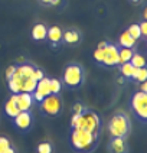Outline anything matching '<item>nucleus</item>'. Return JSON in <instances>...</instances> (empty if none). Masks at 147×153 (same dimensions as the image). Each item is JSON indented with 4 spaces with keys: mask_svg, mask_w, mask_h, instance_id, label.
Returning a JSON list of instances; mask_svg holds the SVG:
<instances>
[{
    "mask_svg": "<svg viewBox=\"0 0 147 153\" xmlns=\"http://www.w3.org/2000/svg\"><path fill=\"white\" fill-rule=\"evenodd\" d=\"M98 140H100V134L86 131L84 128H71L69 145L72 150L78 153H91L97 147Z\"/></svg>",
    "mask_w": 147,
    "mask_h": 153,
    "instance_id": "obj_1",
    "label": "nucleus"
},
{
    "mask_svg": "<svg viewBox=\"0 0 147 153\" xmlns=\"http://www.w3.org/2000/svg\"><path fill=\"white\" fill-rule=\"evenodd\" d=\"M95 64L101 65L104 68H115L120 65V58H118V45L111 42H103L98 43L92 53Z\"/></svg>",
    "mask_w": 147,
    "mask_h": 153,
    "instance_id": "obj_2",
    "label": "nucleus"
},
{
    "mask_svg": "<svg viewBox=\"0 0 147 153\" xmlns=\"http://www.w3.org/2000/svg\"><path fill=\"white\" fill-rule=\"evenodd\" d=\"M71 128H84L86 131H91L95 134H101L103 120L95 111L86 108L78 116L71 117Z\"/></svg>",
    "mask_w": 147,
    "mask_h": 153,
    "instance_id": "obj_3",
    "label": "nucleus"
},
{
    "mask_svg": "<svg viewBox=\"0 0 147 153\" xmlns=\"http://www.w3.org/2000/svg\"><path fill=\"white\" fill-rule=\"evenodd\" d=\"M62 87L66 90H79L85 84V69L81 64H68L62 72Z\"/></svg>",
    "mask_w": 147,
    "mask_h": 153,
    "instance_id": "obj_4",
    "label": "nucleus"
},
{
    "mask_svg": "<svg viewBox=\"0 0 147 153\" xmlns=\"http://www.w3.org/2000/svg\"><path fill=\"white\" fill-rule=\"evenodd\" d=\"M108 131L111 137H124L127 139L131 131V120L124 111H115L108 123Z\"/></svg>",
    "mask_w": 147,
    "mask_h": 153,
    "instance_id": "obj_5",
    "label": "nucleus"
},
{
    "mask_svg": "<svg viewBox=\"0 0 147 153\" xmlns=\"http://www.w3.org/2000/svg\"><path fill=\"white\" fill-rule=\"evenodd\" d=\"M33 71H35V65H32V64L17 65L16 69H15V74L12 75L10 79H7L9 90L12 91V94L22 93V87L25 84V81L27 78L33 76Z\"/></svg>",
    "mask_w": 147,
    "mask_h": 153,
    "instance_id": "obj_6",
    "label": "nucleus"
},
{
    "mask_svg": "<svg viewBox=\"0 0 147 153\" xmlns=\"http://www.w3.org/2000/svg\"><path fill=\"white\" fill-rule=\"evenodd\" d=\"M39 108L45 117H56L64 110V101H62L61 95L49 94L39 102Z\"/></svg>",
    "mask_w": 147,
    "mask_h": 153,
    "instance_id": "obj_7",
    "label": "nucleus"
},
{
    "mask_svg": "<svg viewBox=\"0 0 147 153\" xmlns=\"http://www.w3.org/2000/svg\"><path fill=\"white\" fill-rule=\"evenodd\" d=\"M130 107L134 116L137 117L141 123L146 124L147 121V93L143 91H136L130 98Z\"/></svg>",
    "mask_w": 147,
    "mask_h": 153,
    "instance_id": "obj_8",
    "label": "nucleus"
},
{
    "mask_svg": "<svg viewBox=\"0 0 147 153\" xmlns=\"http://www.w3.org/2000/svg\"><path fill=\"white\" fill-rule=\"evenodd\" d=\"M12 120H13V126H15L17 130L23 131V133L29 131L30 128L33 127V124H35V117H33L32 110L20 111L16 117H13Z\"/></svg>",
    "mask_w": 147,
    "mask_h": 153,
    "instance_id": "obj_9",
    "label": "nucleus"
},
{
    "mask_svg": "<svg viewBox=\"0 0 147 153\" xmlns=\"http://www.w3.org/2000/svg\"><path fill=\"white\" fill-rule=\"evenodd\" d=\"M51 94V87H49V78L48 76H43L42 79H39L36 82V87H35V91L32 93L33 95L35 102H41L46 97Z\"/></svg>",
    "mask_w": 147,
    "mask_h": 153,
    "instance_id": "obj_10",
    "label": "nucleus"
},
{
    "mask_svg": "<svg viewBox=\"0 0 147 153\" xmlns=\"http://www.w3.org/2000/svg\"><path fill=\"white\" fill-rule=\"evenodd\" d=\"M108 153H129L130 147L127 143V139L124 137H111L107 145Z\"/></svg>",
    "mask_w": 147,
    "mask_h": 153,
    "instance_id": "obj_11",
    "label": "nucleus"
},
{
    "mask_svg": "<svg viewBox=\"0 0 147 153\" xmlns=\"http://www.w3.org/2000/svg\"><path fill=\"white\" fill-rule=\"evenodd\" d=\"M16 100V104L19 107L20 111H29L32 110L35 104V100H33V95L30 93H17V94H12Z\"/></svg>",
    "mask_w": 147,
    "mask_h": 153,
    "instance_id": "obj_12",
    "label": "nucleus"
},
{
    "mask_svg": "<svg viewBox=\"0 0 147 153\" xmlns=\"http://www.w3.org/2000/svg\"><path fill=\"white\" fill-rule=\"evenodd\" d=\"M62 29L59 26H51L48 27V33H46V41L51 43V46L58 48L62 45Z\"/></svg>",
    "mask_w": 147,
    "mask_h": 153,
    "instance_id": "obj_13",
    "label": "nucleus"
},
{
    "mask_svg": "<svg viewBox=\"0 0 147 153\" xmlns=\"http://www.w3.org/2000/svg\"><path fill=\"white\" fill-rule=\"evenodd\" d=\"M82 41V33L78 29H66L62 33V43L65 45H78Z\"/></svg>",
    "mask_w": 147,
    "mask_h": 153,
    "instance_id": "obj_14",
    "label": "nucleus"
},
{
    "mask_svg": "<svg viewBox=\"0 0 147 153\" xmlns=\"http://www.w3.org/2000/svg\"><path fill=\"white\" fill-rule=\"evenodd\" d=\"M46 33H48V26L45 23H36L30 30V36H32V39L35 42H45L46 41Z\"/></svg>",
    "mask_w": 147,
    "mask_h": 153,
    "instance_id": "obj_15",
    "label": "nucleus"
},
{
    "mask_svg": "<svg viewBox=\"0 0 147 153\" xmlns=\"http://www.w3.org/2000/svg\"><path fill=\"white\" fill-rule=\"evenodd\" d=\"M118 69H120V74L124 79H129V81H134L136 78V72H137V68L133 67L130 62H124V64H120L118 65Z\"/></svg>",
    "mask_w": 147,
    "mask_h": 153,
    "instance_id": "obj_16",
    "label": "nucleus"
},
{
    "mask_svg": "<svg viewBox=\"0 0 147 153\" xmlns=\"http://www.w3.org/2000/svg\"><path fill=\"white\" fill-rule=\"evenodd\" d=\"M136 43H137V41L133 39L131 35L127 30L121 32V35L118 36V46L120 48H131V49H134L136 48Z\"/></svg>",
    "mask_w": 147,
    "mask_h": 153,
    "instance_id": "obj_17",
    "label": "nucleus"
},
{
    "mask_svg": "<svg viewBox=\"0 0 147 153\" xmlns=\"http://www.w3.org/2000/svg\"><path fill=\"white\" fill-rule=\"evenodd\" d=\"M4 111H6V114H7L10 119L16 117L17 114L20 113V110H19V107H17V104H16V100H15L13 95H10L9 100L4 102Z\"/></svg>",
    "mask_w": 147,
    "mask_h": 153,
    "instance_id": "obj_18",
    "label": "nucleus"
},
{
    "mask_svg": "<svg viewBox=\"0 0 147 153\" xmlns=\"http://www.w3.org/2000/svg\"><path fill=\"white\" fill-rule=\"evenodd\" d=\"M35 152L36 153H53L55 152V146H53L52 142H48V140L39 142L38 146H36V149H35Z\"/></svg>",
    "mask_w": 147,
    "mask_h": 153,
    "instance_id": "obj_19",
    "label": "nucleus"
},
{
    "mask_svg": "<svg viewBox=\"0 0 147 153\" xmlns=\"http://www.w3.org/2000/svg\"><path fill=\"white\" fill-rule=\"evenodd\" d=\"M134 49L131 48H120L118 46V58H120V64H124V62H130L133 53H134Z\"/></svg>",
    "mask_w": 147,
    "mask_h": 153,
    "instance_id": "obj_20",
    "label": "nucleus"
},
{
    "mask_svg": "<svg viewBox=\"0 0 147 153\" xmlns=\"http://www.w3.org/2000/svg\"><path fill=\"white\" fill-rule=\"evenodd\" d=\"M130 64L133 67H136V68H143V67H146V58H144V55H141L138 52H134L131 59H130Z\"/></svg>",
    "mask_w": 147,
    "mask_h": 153,
    "instance_id": "obj_21",
    "label": "nucleus"
},
{
    "mask_svg": "<svg viewBox=\"0 0 147 153\" xmlns=\"http://www.w3.org/2000/svg\"><path fill=\"white\" fill-rule=\"evenodd\" d=\"M49 87H51V94L53 95H61V91L64 88L59 78H49Z\"/></svg>",
    "mask_w": 147,
    "mask_h": 153,
    "instance_id": "obj_22",
    "label": "nucleus"
},
{
    "mask_svg": "<svg viewBox=\"0 0 147 153\" xmlns=\"http://www.w3.org/2000/svg\"><path fill=\"white\" fill-rule=\"evenodd\" d=\"M127 32L131 35L133 39H136V41H140V39H141V32H140V26H138V23L130 25L129 27H127Z\"/></svg>",
    "mask_w": 147,
    "mask_h": 153,
    "instance_id": "obj_23",
    "label": "nucleus"
},
{
    "mask_svg": "<svg viewBox=\"0 0 147 153\" xmlns=\"http://www.w3.org/2000/svg\"><path fill=\"white\" fill-rule=\"evenodd\" d=\"M134 81H137V82H144V81H147V67L137 68V72H136V78H134Z\"/></svg>",
    "mask_w": 147,
    "mask_h": 153,
    "instance_id": "obj_24",
    "label": "nucleus"
},
{
    "mask_svg": "<svg viewBox=\"0 0 147 153\" xmlns=\"http://www.w3.org/2000/svg\"><path fill=\"white\" fill-rule=\"evenodd\" d=\"M10 146H12V142L9 140L7 137L0 136V153H4V150L9 149Z\"/></svg>",
    "mask_w": 147,
    "mask_h": 153,
    "instance_id": "obj_25",
    "label": "nucleus"
},
{
    "mask_svg": "<svg viewBox=\"0 0 147 153\" xmlns=\"http://www.w3.org/2000/svg\"><path fill=\"white\" fill-rule=\"evenodd\" d=\"M84 110H86V107L82 102H75L74 107H72V116H78V114H81Z\"/></svg>",
    "mask_w": 147,
    "mask_h": 153,
    "instance_id": "obj_26",
    "label": "nucleus"
},
{
    "mask_svg": "<svg viewBox=\"0 0 147 153\" xmlns=\"http://www.w3.org/2000/svg\"><path fill=\"white\" fill-rule=\"evenodd\" d=\"M38 1H39L42 6H53V7H55V6H59L62 0H38Z\"/></svg>",
    "mask_w": 147,
    "mask_h": 153,
    "instance_id": "obj_27",
    "label": "nucleus"
},
{
    "mask_svg": "<svg viewBox=\"0 0 147 153\" xmlns=\"http://www.w3.org/2000/svg\"><path fill=\"white\" fill-rule=\"evenodd\" d=\"M138 26H140V32H141V38L146 41L147 39V22H146V19L143 20V22H140L138 23Z\"/></svg>",
    "mask_w": 147,
    "mask_h": 153,
    "instance_id": "obj_28",
    "label": "nucleus"
},
{
    "mask_svg": "<svg viewBox=\"0 0 147 153\" xmlns=\"http://www.w3.org/2000/svg\"><path fill=\"white\" fill-rule=\"evenodd\" d=\"M43 76H45V72H43L41 68H36L35 67V71H33V78L36 81H39V79H42Z\"/></svg>",
    "mask_w": 147,
    "mask_h": 153,
    "instance_id": "obj_29",
    "label": "nucleus"
},
{
    "mask_svg": "<svg viewBox=\"0 0 147 153\" xmlns=\"http://www.w3.org/2000/svg\"><path fill=\"white\" fill-rule=\"evenodd\" d=\"M15 69H16V65H10L6 68V79H10L12 75L15 74Z\"/></svg>",
    "mask_w": 147,
    "mask_h": 153,
    "instance_id": "obj_30",
    "label": "nucleus"
},
{
    "mask_svg": "<svg viewBox=\"0 0 147 153\" xmlns=\"http://www.w3.org/2000/svg\"><path fill=\"white\" fill-rule=\"evenodd\" d=\"M138 91L147 93V81H144V82H140V85H138Z\"/></svg>",
    "mask_w": 147,
    "mask_h": 153,
    "instance_id": "obj_31",
    "label": "nucleus"
},
{
    "mask_svg": "<svg viewBox=\"0 0 147 153\" xmlns=\"http://www.w3.org/2000/svg\"><path fill=\"white\" fill-rule=\"evenodd\" d=\"M4 153H16V149H15V147H13V145H12L9 149H6V150H4Z\"/></svg>",
    "mask_w": 147,
    "mask_h": 153,
    "instance_id": "obj_32",
    "label": "nucleus"
},
{
    "mask_svg": "<svg viewBox=\"0 0 147 153\" xmlns=\"http://www.w3.org/2000/svg\"><path fill=\"white\" fill-rule=\"evenodd\" d=\"M117 82H118V84H123V82H124V78H123V76H118V78H117Z\"/></svg>",
    "mask_w": 147,
    "mask_h": 153,
    "instance_id": "obj_33",
    "label": "nucleus"
},
{
    "mask_svg": "<svg viewBox=\"0 0 147 153\" xmlns=\"http://www.w3.org/2000/svg\"><path fill=\"white\" fill-rule=\"evenodd\" d=\"M130 1H131V3H138L140 0H130Z\"/></svg>",
    "mask_w": 147,
    "mask_h": 153,
    "instance_id": "obj_34",
    "label": "nucleus"
}]
</instances>
